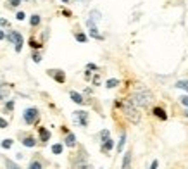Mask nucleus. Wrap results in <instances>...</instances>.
Listing matches in <instances>:
<instances>
[{
	"mask_svg": "<svg viewBox=\"0 0 188 169\" xmlns=\"http://www.w3.org/2000/svg\"><path fill=\"white\" fill-rule=\"evenodd\" d=\"M130 100H131L136 107H147V105L150 104V100H152V93H150L147 88L140 87V88H136V90L131 93Z\"/></svg>",
	"mask_w": 188,
	"mask_h": 169,
	"instance_id": "1",
	"label": "nucleus"
},
{
	"mask_svg": "<svg viewBox=\"0 0 188 169\" xmlns=\"http://www.w3.org/2000/svg\"><path fill=\"white\" fill-rule=\"evenodd\" d=\"M122 112H124V116L130 119L131 123H135V124H138L140 123V119H142V114L138 112V109H136V105L133 104L131 100L128 99V100H124V104H122Z\"/></svg>",
	"mask_w": 188,
	"mask_h": 169,
	"instance_id": "2",
	"label": "nucleus"
},
{
	"mask_svg": "<svg viewBox=\"0 0 188 169\" xmlns=\"http://www.w3.org/2000/svg\"><path fill=\"white\" fill-rule=\"evenodd\" d=\"M5 38L9 40L10 43H14L16 52H21V48H22V36H21V33H18V31H10Z\"/></svg>",
	"mask_w": 188,
	"mask_h": 169,
	"instance_id": "3",
	"label": "nucleus"
},
{
	"mask_svg": "<svg viewBox=\"0 0 188 169\" xmlns=\"http://www.w3.org/2000/svg\"><path fill=\"white\" fill-rule=\"evenodd\" d=\"M22 117H24V121H26L28 124H35V123L38 121V109H35V107L26 109L24 114H22Z\"/></svg>",
	"mask_w": 188,
	"mask_h": 169,
	"instance_id": "4",
	"label": "nucleus"
},
{
	"mask_svg": "<svg viewBox=\"0 0 188 169\" xmlns=\"http://www.w3.org/2000/svg\"><path fill=\"white\" fill-rule=\"evenodd\" d=\"M86 119H88V112H85V111H76L74 112V121L79 126H86V123H88Z\"/></svg>",
	"mask_w": 188,
	"mask_h": 169,
	"instance_id": "5",
	"label": "nucleus"
},
{
	"mask_svg": "<svg viewBox=\"0 0 188 169\" xmlns=\"http://www.w3.org/2000/svg\"><path fill=\"white\" fill-rule=\"evenodd\" d=\"M86 26L90 28V35L93 36V38H97V40H102V36L98 35V30H97V24L93 21H90V19H86Z\"/></svg>",
	"mask_w": 188,
	"mask_h": 169,
	"instance_id": "6",
	"label": "nucleus"
},
{
	"mask_svg": "<svg viewBox=\"0 0 188 169\" xmlns=\"http://www.w3.org/2000/svg\"><path fill=\"white\" fill-rule=\"evenodd\" d=\"M122 169H131V152H126V154H124V159H122Z\"/></svg>",
	"mask_w": 188,
	"mask_h": 169,
	"instance_id": "7",
	"label": "nucleus"
},
{
	"mask_svg": "<svg viewBox=\"0 0 188 169\" xmlns=\"http://www.w3.org/2000/svg\"><path fill=\"white\" fill-rule=\"evenodd\" d=\"M50 74L55 78L57 83H64V81H66V74L62 73V71H57V73H55V71H50Z\"/></svg>",
	"mask_w": 188,
	"mask_h": 169,
	"instance_id": "8",
	"label": "nucleus"
},
{
	"mask_svg": "<svg viewBox=\"0 0 188 169\" xmlns=\"http://www.w3.org/2000/svg\"><path fill=\"white\" fill-rule=\"evenodd\" d=\"M10 93V87L7 85H0V100H5Z\"/></svg>",
	"mask_w": 188,
	"mask_h": 169,
	"instance_id": "9",
	"label": "nucleus"
},
{
	"mask_svg": "<svg viewBox=\"0 0 188 169\" xmlns=\"http://www.w3.org/2000/svg\"><path fill=\"white\" fill-rule=\"evenodd\" d=\"M112 147H114V142L110 138H107L104 143H102V152H110V150H112Z\"/></svg>",
	"mask_w": 188,
	"mask_h": 169,
	"instance_id": "10",
	"label": "nucleus"
},
{
	"mask_svg": "<svg viewBox=\"0 0 188 169\" xmlns=\"http://www.w3.org/2000/svg\"><path fill=\"white\" fill-rule=\"evenodd\" d=\"M38 133H40V138H42V142H47V140L50 138V131H48L47 128H40Z\"/></svg>",
	"mask_w": 188,
	"mask_h": 169,
	"instance_id": "11",
	"label": "nucleus"
},
{
	"mask_svg": "<svg viewBox=\"0 0 188 169\" xmlns=\"http://www.w3.org/2000/svg\"><path fill=\"white\" fill-rule=\"evenodd\" d=\"M154 114H155V116H157L159 119H162V121H166V119H167L166 112H164V111H162L161 107H155V109H154Z\"/></svg>",
	"mask_w": 188,
	"mask_h": 169,
	"instance_id": "12",
	"label": "nucleus"
},
{
	"mask_svg": "<svg viewBox=\"0 0 188 169\" xmlns=\"http://www.w3.org/2000/svg\"><path fill=\"white\" fill-rule=\"evenodd\" d=\"M69 95H71V99H73V102H76V104H83V97L79 95L78 91H71Z\"/></svg>",
	"mask_w": 188,
	"mask_h": 169,
	"instance_id": "13",
	"label": "nucleus"
},
{
	"mask_svg": "<svg viewBox=\"0 0 188 169\" xmlns=\"http://www.w3.org/2000/svg\"><path fill=\"white\" fill-rule=\"evenodd\" d=\"M66 145H67V147H74V145H76V136L73 133H69L66 136Z\"/></svg>",
	"mask_w": 188,
	"mask_h": 169,
	"instance_id": "14",
	"label": "nucleus"
},
{
	"mask_svg": "<svg viewBox=\"0 0 188 169\" xmlns=\"http://www.w3.org/2000/svg\"><path fill=\"white\" fill-rule=\"evenodd\" d=\"M88 19H90V21H93V22H97V21H100V19H102V16H100V12H98V10H92Z\"/></svg>",
	"mask_w": 188,
	"mask_h": 169,
	"instance_id": "15",
	"label": "nucleus"
},
{
	"mask_svg": "<svg viewBox=\"0 0 188 169\" xmlns=\"http://www.w3.org/2000/svg\"><path fill=\"white\" fill-rule=\"evenodd\" d=\"M22 145H24V147H35V138H31V136L24 138L22 140Z\"/></svg>",
	"mask_w": 188,
	"mask_h": 169,
	"instance_id": "16",
	"label": "nucleus"
},
{
	"mask_svg": "<svg viewBox=\"0 0 188 169\" xmlns=\"http://www.w3.org/2000/svg\"><path fill=\"white\" fill-rule=\"evenodd\" d=\"M5 166H7V169H21L14 160H10V159H5Z\"/></svg>",
	"mask_w": 188,
	"mask_h": 169,
	"instance_id": "17",
	"label": "nucleus"
},
{
	"mask_svg": "<svg viewBox=\"0 0 188 169\" xmlns=\"http://www.w3.org/2000/svg\"><path fill=\"white\" fill-rule=\"evenodd\" d=\"M30 22H31V26H38V24H40V16H38V14H33L31 19H30Z\"/></svg>",
	"mask_w": 188,
	"mask_h": 169,
	"instance_id": "18",
	"label": "nucleus"
},
{
	"mask_svg": "<svg viewBox=\"0 0 188 169\" xmlns=\"http://www.w3.org/2000/svg\"><path fill=\"white\" fill-rule=\"evenodd\" d=\"M52 152L55 154V155L62 154V145H61V143H55V145H52Z\"/></svg>",
	"mask_w": 188,
	"mask_h": 169,
	"instance_id": "19",
	"label": "nucleus"
},
{
	"mask_svg": "<svg viewBox=\"0 0 188 169\" xmlns=\"http://www.w3.org/2000/svg\"><path fill=\"white\" fill-rule=\"evenodd\" d=\"M76 40H78L79 43H86V40H88V36L85 35V33H78V35H76Z\"/></svg>",
	"mask_w": 188,
	"mask_h": 169,
	"instance_id": "20",
	"label": "nucleus"
},
{
	"mask_svg": "<svg viewBox=\"0 0 188 169\" xmlns=\"http://www.w3.org/2000/svg\"><path fill=\"white\" fill-rule=\"evenodd\" d=\"M43 166H42V162H38V160H31L30 162V169H42Z\"/></svg>",
	"mask_w": 188,
	"mask_h": 169,
	"instance_id": "21",
	"label": "nucleus"
},
{
	"mask_svg": "<svg viewBox=\"0 0 188 169\" xmlns=\"http://www.w3.org/2000/svg\"><path fill=\"white\" fill-rule=\"evenodd\" d=\"M118 85H119V79H109V81L105 83L107 88H114V87H118Z\"/></svg>",
	"mask_w": 188,
	"mask_h": 169,
	"instance_id": "22",
	"label": "nucleus"
},
{
	"mask_svg": "<svg viewBox=\"0 0 188 169\" xmlns=\"http://www.w3.org/2000/svg\"><path fill=\"white\" fill-rule=\"evenodd\" d=\"M124 142H126V135H122L121 138H119V143H118V152L122 150V147H124Z\"/></svg>",
	"mask_w": 188,
	"mask_h": 169,
	"instance_id": "23",
	"label": "nucleus"
},
{
	"mask_svg": "<svg viewBox=\"0 0 188 169\" xmlns=\"http://www.w3.org/2000/svg\"><path fill=\"white\" fill-rule=\"evenodd\" d=\"M176 88H183V90L188 91V81H178L176 83Z\"/></svg>",
	"mask_w": 188,
	"mask_h": 169,
	"instance_id": "24",
	"label": "nucleus"
},
{
	"mask_svg": "<svg viewBox=\"0 0 188 169\" xmlns=\"http://www.w3.org/2000/svg\"><path fill=\"white\" fill-rule=\"evenodd\" d=\"M2 147H4V148H10V147H12V140H10V138L4 140V142H2Z\"/></svg>",
	"mask_w": 188,
	"mask_h": 169,
	"instance_id": "25",
	"label": "nucleus"
},
{
	"mask_svg": "<svg viewBox=\"0 0 188 169\" xmlns=\"http://www.w3.org/2000/svg\"><path fill=\"white\" fill-rule=\"evenodd\" d=\"M30 45H31L33 48H40V47H42V43H38V42H36V40H33V38L30 40Z\"/></svg>",
	"mask_w": 188,
	"mask_h": 169,
	"instance_id": "26",
	"label": "nucleus"
},
{
	"mask_svg": "<svg viewBox=\"0 0 188 169\" xmlns=\"http://www.w3.org/2000/svg\"><path fill=\"white\" fill-rule=\"evenodd\" d=\"M100 136H102V142H105V140L109 138V130H104V131L100 133Z\"/></svg>",
	"mask_w": 188,
	"mask_h": 169,
	"instance_id": "27",
	"label": "nucleus"
},
{
	"mask_svg": "<svg viewBox=\"0 0 188 169\" xmlns=\"http://www.w3.org/2000/svg\"><path fill=\"white\" fill-rule=\"evenodd\" d=\"M179 102L185 105V107H188V97L186 95H183V97H179Z\"/></svg>",
	"mask_w": 188,
	"mask_h": 169,
	"instance_id": "28",
	"label": "nucleus"
},
{
	"mask_svg": "<svg viewBox=\"0 0 188 169\" xmlns=\"http://www.w3.org/2000/svg\"><path fill=\"white\" fill-rule=\"evenodd\" d=\"M21 4V0H9V7H18Z\"/></svg>",
	"mask_w": 188,
	"mask_h": 169,
	"instance_id": "29",
	"label": "nucleus"
},
{
	"mask_svg": "<svg viewBox=\"0 0 188 169\" xmlns=\"http://www.w3.org/2000/svg\"><path fill=\"white\" fill-rule=\"evenodd\" d=\"M31 57H33V61H35V62H40V61H42V55H40L38 52H35Z\"/></svg>",
	"mask_w": 188,
	"mask_h": 169,
	"instance_id": "30",
	"label": "nucleus"
},
{
	"mask_svg": "<svg viewBox=\"0 0 188 169\" xmlns=\"http://www.w3.org/2000/svg\"><path fill=\"white\" fill-rule=\"evenodd\" d=\"M24 18H26V14H24V12H18V14H16V19H18V21H22Z\"/></svg>",
	"mask_w": 188,
	"mask_h": 169,
	"instance_id": "31",
	"label": "nucleus"
},
{
	"mask_svg": "<svg viewBox=\"0 0 188 169\" xmlns=\"http://www.w3.org/2000/svg\"><path fill=\"white\" fill-rule=\"evenodd\" d=\"M78 169H92L90 164H78Z\"/></svg>",
	"mask_w": 188,
	"mask_h": 169,
	"instance_id": "32",
	"label": "nucleus"
},
{
	"mask_svg": "<svg viewBox=\"0 0 188 169\" xmlns=\"http://www.w3.org/2000/svg\"><path fill=\"white\" fill-rule=\"evenodd\" d=\"M5 109H7V111H12V109H14V102H12V100H10V102H7Z\"/></svg>",
	"mask_w": 188,
	"mask_h": 169,
	"instance_id": "33",
	"label": "nucleus"
},
{
	"mask_svg": "<svg viewBox=\"0 0 188 169\" xmlns=\"http://www.w3.org/2000/svg\"><path fill=\"white\" fill-rule=\"evenodd\" d=\"M0 128H7V121L2 119V117H0Z\"/></svg>",
	"mask_w": 188,
	"mask_h": 169,
	"instance_id": "34",
	"label": "nucleus"
},
{
	"mask_svg": "<svg viewBox=\"0 0 188 169\" xmlns=\"http://www.w3.org/2000/svg\"><path fill=\"white\" fill-rule=\"evenodd\" d=\"M157 166H159V160H154L152 166H150V169H157Z\"/></svg>",
	"mask_w": 188,
	"mask_h": 169,
	"instance_id": "35",
	"label": "nucleus"
},
{
	"mask_svg": "<svg viewBox=\"0 0 188 169\" xmlns=\"http://www.w3.org/2000/svg\"><path fill=\"white\" fill-rule=\"evenodd\" d=\"M0 24H2V26H9V21H7V19H0Z\"/></svg>",
	"mask_w": 188,
	"mask_h": 169,
	"instance_id": "36",
	"label": "nucleus"
},
{
	"mask_svg": "<svg viewBox=\"0 0 188 169\" xmlns=\"http://www.w3.org/2000/svg\"><path fill=\"white\" fill-rule=\"evenodd\" d=\"M86 67H88V69H97V66H95V64H88Z\"/></svg>",
	"mask_w": 188,
	"mask_h": 169,
	"instance_id": "37",
	"label": "nucleus"
},
{
	"mask_svg": "<svg viewBox=\"0 0 188 169\" xmlns=\"http://www.w3.org/2000/svg\"><path fill=\"white\" fill-rule=\"evenodd\" d=\"M4 38H5V33H4L2 30H0V40H4Z\"/></svg>",
	"mask_w": 188,
	"mask_h": 169,
	"instance_id": "38",
	"label": "nucleus"
},
{
	"mask_svg": "<svg viewBox=\"0 0 188 169\" xmlns=\"http://www.w3.org/2000/svg\"><path fill=\"white\" fill-rule=\"evenodd\" d=\"M62 2H64V4H69V0H62Z\"/></svg>",
	"mask_w": 188,
	"mask_h": 169,
	"instance_id": "39",
	"label": "nucleus"
},
{
	"mask_svg": "<svg viewBox=\"0 0 188 169\" xmlns=\"http://www.w3.org/2000/svg\"><path fill=\"white\" fill-rule=\"evenodd\" d=\"M185 116H186V117H188V112H185Z\"/></svg>",
	"mask_w": 188,
	"mask_h": 169,
	"instance_id": "40",
	"label": "nucleus"
}]
</instances>
